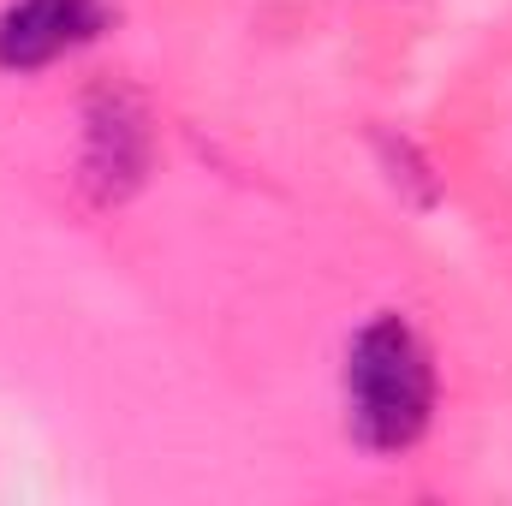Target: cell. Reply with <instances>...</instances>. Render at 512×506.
Returning <instances> with one entry per match:
<instances>
[{"label": "cell", "mask_w": 512, "mask_h": 506, "mask_svg": "<svg viewBox=\"0 0 512 506\" xmlns=\"http://www.w3.org/2000/svg\"><path fill=\"white\" fill-rule=\"evenodd\" d=\"M376 161H382L387 185L411 203V209H435L441 203V179H435V161L423 155V143L417 137H405V131H376Z\"/></svg>", "instance_id": "cell-4"}, {"label": "cell", "mask_w": 512, "mask_h": 506, "mask_svg": "<svg viewBox=\"0 0 512 506\" xmlns=\"http://www.w3.org/2000/svg\"><path fill=\"white\" fill-rule=\"evenodd\" d=\"M435 405H441V370L423 328L399 310H376L370 322H358L340 358L346 435L376 459H399L435 429Z\"/></svg>", "instance_id": "cell-1"}, {"label": "cell", "mask_w": 512, "mask_h": 506, "mask_svg": "<svg viewBox=\"0 0 512 506\" xmlns=\"http://www.w3.org/2000/svg\"><path fill=\"white\" fill-rule=\"evenodd\" d=\"M155 173V114L131 84H96L84 96L78 185L96 209H126Z\"/></svg>", "instance_id": "cell-2"}, {"label": "cell", "mask_w": 512, "mask_h": 506, "mask_svg": "<svg viewBox=\"0 0 512 506\" xmlns=\"http://www.w3.org/2000/svg\"><path fill=\"white\" fill-rule=\"evenodd\" d=\"M114 0H6L0 6V72L36 78L114 30Z\"/></svg>", "instance_id": "cell-3"}]
</instances>
